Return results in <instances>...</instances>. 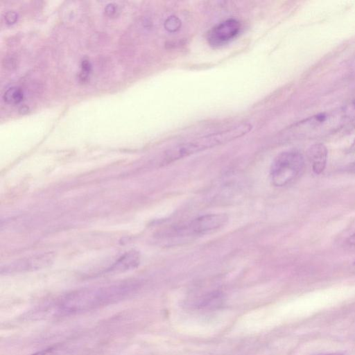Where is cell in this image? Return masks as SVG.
<instances>
[{"label": "cell", "mask_w": 355, "mask_h": 355, "mask_svg": "<svg viewBox=\"0 0 355 355\" xmlns=\"http://www.w3.org/2000/svg\"><path fill=\"white\" fill-rule=\"evenodd\" d=\"M345 247L351 251H355V232L347 238Z\"/></svg>", "instance_id": "cell-18"}, {"label": "cell", "mask_w": 355, "mask_h": 355, "mask_svg": "<svg viewBox=\"0 0 355 355\" xmlns=\"http://www.w3.org/2000/svg\"><path fill=\"white\" fill-rule=\"evenodd\" d=\"M140 254L139 252L131 250L118 258L105 270L108 273H119L132 270L137 268L140 263Z\"/></svg>", "instance_id": "cell-9"}, {"label": "cell", "mask_w": 355, "mask_h": 355, "mask_svg": "<svg viewBox=\"0 0 355 355\" xmlns=\"http://www.w3.org/2000/svg\"><path fill=\"white\" fill-rule=\"evenodd\" d=\"M240 22L234 18L227 19L214 26L207 35V41L212 46L227 44L239 34Z\"/></svg>", "instance_id": "cell-6"}, {"label": "cell", "mask_w": 355, "mask_h": 355, "mask_svg": "<svg viewBox=\"0 0 355 355\" xmlns=\"http://www.w3.org/2000/svg\"><path fill=\"white\" fill-rule=\"evenodd\" d=\"M348 122L342 107L323 112L297 123L293 128L297 134L305 137L322 136L336 130Z\"/></svg>", "instance_id": "cell-4"}, {"label": "cell", "mask_w": 355, "mask_h": 355, "mask_svg": "<svg viewBox=\"0 0 355 355\" xmlns=\"http://www.w3.org/2000/svg\"><path fill=\"white\" fill-rule=\"evenodd\" d=\"M118 12L117 5L113 3H108L105 8V13L107 17H112L116 15Z\"/></svg>", "instance_id": "cell-16"}, {"label": "cell", "mask_w": 355, "mask_h": 355, "mask_svg": "<svg viewBox=\"0 0 355 355\" xmlns=\"http://www.w3.org/2000/svg\"><path fill=\"white\" fill-rule=\"evenodd\" d=\"M304 159L296 150L279 153L273 160L270 170V178L275 187L287 186L297 180L303 172Z\"/></svg>", "instance_id": "cell-3"}, {"label": "cell", "mask_w": 355, "mask_h": 355, "mask_svg": "<svg viewBox=\"0 0 355 355\" xmlns=\"http://www.w3.org/2000/svg\"><path fill=\"white\" fill-rule=\"evenodd\" d=\"M223 303V297L219 293H211L198 300L197 305L200 308L214 309L219 307Z\"/></svg>", "instance_id": "cell-10"}, {"label": "cell", "mask_w": 355, "mask_h": 355, "mask_svg": "<svg viewBox=\"0 0 355 355\" xmlns=\"http://www.w3.org/2000/svg\"><path fill=\"white\" fill-rule=\"evenodd\" d=\"M53 259L51 253H42L17 260L2 268L1 272L12 273L37 270L49 266Z\"/></svg>", "instance_id": "cell-7"}, {"label": "cell", "mask_w": 355, "mask_h": 355, "mask_svg": "<svg viewBox=\"0 0 355 355\" xmlns=\"http://www.w3.org/2000/svg\"><path fill=\"white\" fill-rule=\"evenodd\" d=\"M328 150L321 143L311 145L307 150L308 160L311 165L313 172L315 175L322 173L327 165Z\"/></svg>", "instance_id": "cell-8"}, {"label": "cell", "mask_w": 355, "mask_h": 355, "mask_svg": "<svg viewBox=\"0 0 355 355\" xmlns=\"http://www.w3.org/2000/svg\"><path fill=\"white\" fill-rule=\"evenodd\" d=\"M252 128L249 123H241L226 130L202 136L178 144L168 149L162 163L168 164L183 157L236 139L248 134Z\"/></svg>", "instance_id": "cell-2"}, {"label": "cell", "mask_w": 355, "mask_h": 355, "mask_svg": "<svg viewBox=\"0 0 355 355\" xmlns=\"http://www.w3.org/2000/svg\"><path fill=\"white\" fill-rule=\"evenodd\" d=\"M347 121L355 120V98L342 107Z\"/></svg>", "instance_id": "cell-13"}, {"label": "cell", "mask_w": 355, "mask_h": 355, "mask_svg": "<svg viewBox=\"0 0 355 355\" xmlns=\"http://www.w3.org/2000/svg\"><path fill=\"white\" fill-rule=\"evenodd\" d=\"M181 26V21L175 16H171L164 22L165 28L169 32L178 31Z\"/></svg>", "instance_id": "cell-12"}, {"label": "cell", "mask_w": 355, "mask_h": 355, "mask_svg": "<svg viewBox=\"0 0 355 355\" xmlns=\"http://www.w3.org/2000/svg\"><path fill=\"white\" fill-rule=\"evenodd\" d=\"M347 170L352 173H355V162L352 163L347 167Z\"/></svg>", "instance_id": "cell-19"}, {"label": "cell", "mask_w": 355, "mask_h": 355, "mask_svg": "<svg viewBox=\"0 0 355 355\" xmlns=\"http://www.w3.org/2000/svg\"><path fill=\"white\" fill-rule=\"evenodd\" d=\"M138 287L137 282L126 281L110 286L77 290L58 300L57 311L67 315L92 310L121 300L134 293Z\"/></svg>", "instance_id": "cell-1"}, {"label": "cell", "mask_w": 355, "mask_h": 355, "mask_svg": "<svg viewBox=\"0 0 355 355\" xmlns=\"http://www.w3.org/2000/svg\"><path fill=\"white\" fill-rule=\"evenodd\" d=\"M320 355H343L340 353H334V354H320Z\"/></svg>", "instance_id": "cell-20"}, {"label": "cell", "mask_w": 355, "mask_h": 355, "mask_svg": "<svg viewBox=\"0 0 355 355\" xmlns=\"http://www.w3.org/2000/svg\"><path fill=\"white\" fill-rule=\"evenodd\" d=\"M32 355H58V349L56 347H49L37 352Z\"/></svg>", "instance_id": "cell-17"}, {"label": "cell", "mask_w": 355, "mask_h": 355, "mask_svg": "<svg viewBox=\"0 0 355 355\" xmlns=\"http://www.w3.org/2000/svg\"><path fill=\"white\" fill-rule=\"evenodd\" d=\"M353 269L355 270V261L352 264Z\"/></svg>", "instance_id": "cell-21"}, {"label": "cell", "mask_w": 355, "mask_h": 355, "mask_svg": "<svg viewBox=\"0 0 355 355\" xmlns=\"http://www.w3.org/2000/svg\"><path fill=\"white\" fill-rule=\"evenodd\" d=\"M4 19L6 24H13L17 22L18 19V15L16 12L12 10L7 11L5 13Z\"/></svg>", "instance_id": "cell-14"}, {"label": "cell", "mask_w": 355, "mask_h": 355, "mask_svg": "<svg viewBox=\"0 0 355 355\" xmlns=\"http://www.w3.org/2000/svg\"><path fill=\"white\" fill-rule=\"evenodd\" d=\"M81 68H82V73L80 75V78L84 79L86 78L87 75L91 71L92 65H91L90 62L87 59H84L81 62Z\"/></svg>", "instance_id": "cell-15"}, {"label": "cell", "mask_w": 355, "mask_h": 355, "mask_svg": "<svg viewBox=\"0 0 355 355\" xmlns=\"http://www.w3.org/2000/svg\"><path fill=\"white\" fill-rule=\"evenodd\" d=\"M24 98L22 90L17 87L8 88L3 94V98L6 103L11 105L19 103Z\"/></svg>", "instance_id": "cell-11"}, {"label": "cell", "mask_w": 355, "mask_h": 355, "mask_svg": "<svg viewBox=\"0 0 355 355\" xmlns=\"http://www.w3.org/2000/svg\"><path fill=\"white\" fill-rule=\"evenodd\" d=\"M227 220L228 217L225 214H205L169 230L168 235L173 234L175 237L204 235L220 229Z\"/></svg>", "instance_id": "cell-5"}]
</instances>
